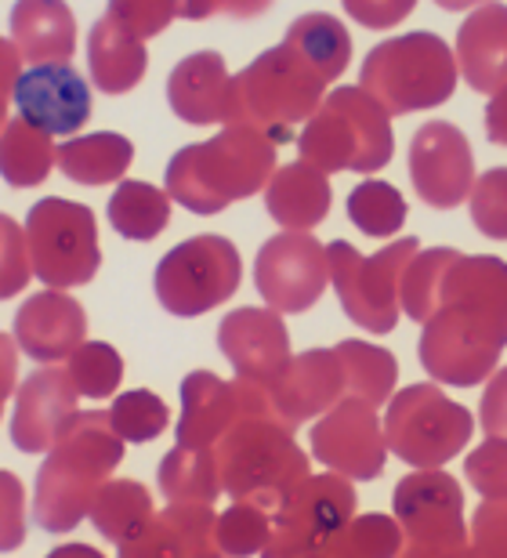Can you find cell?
Instances as JSON below:
<instances>
[{"label": "cell", "instance_id": "obj_44", "mask_svg": "<svg viewBox=\"0 0 507 558\" xmlns=\"http://www.w3.org/2000/svg\"><path fill=\"white\" fill-rule=\"evenodd\" d=\"M29 251L26 232H22L8 215H0V301L15 298L29 283Z\"/></svg>", "mask_w": 507, "mask_h": 558}, {"label": "cell", "instance_id": "obj_4", "mask_svg": "<svg viewBox=\"0 0 507 558\" xmlns=\"http://www.w3.org/2000/svg\"><path fill=\"white\" fill-rule=\"evenodd\" d=\"M214 461L221 494L265 511H273L309 475V453L294 442V428L276 414L236 417L214 442Z\"/></svg>", "mask_w": 507, "mask_h": 558}, {"label": "cell", "instance_id": "obj_3", "mask_svg": "<svg viewBox=\"0 0 507 558\" xmlns=\"http://www.w3.org/2000/svg\"><path fill=\"white\" fill-rule=\"evenodd\" d=\"M279 145L246 124H225L210 142L185 145L167 163V196L193 215H221L236 199L262 193Z\"/></svg>", "mask_w": 507, "mask_h": 558}, {"label": "cell", "instance_id": "obj_19", "mask_svg": "<svg viewBox=\"0 0 507 558\" xmlns=\"http://www.w3.org/2000/svg\"><path fill=\"white\" fill-rule=\"evenodd\" d=\"M218 349L236 374L268 388L290 360V333L276 308H236L221 319Z\"/></svg>", "mask_w": 507, "mask_h": 558}, {"label": "cell", "instance_id": "obj_14", "mask_svg": "<svg viewBox=\"0 0 507 558\" xmlns=\"http://www.w3.org/2000/svg\"><path fill=\"white\" fill-rule=\"evenodd\" d=\"M254 283L276 312H309L330 283L326 247L301 229L279 232L257 251Z\"/></svg>", "mask_w": 507, "mask_h": 558}, {"label": "cell", "instance_id": "obj_9", "mask_svg": "<svg viewBox=\"0 0 507 558\" xmlns=\"http://www.w3.org/2000/svg\"><path fill=\"white\" fill-rule=\"evenodd\" d=\"M26 251L29 272L55 290L92 283L101 247H98V221L92 207L73 204L62 196H44L26 215Z\"/></svg>", "mask_w": 507, "mask_h": 558}, {"label": "cell", "instance_id": "obj_51", "mask_svg": "<svg viewBox=\"0 0 507 558\" xmlns=\"http://www.w3.org/2000/svg\"><path fill=\"white\" fill-rule=\"evenodd\" d=\"M504 385H507V377L500 371L497 377H493V385L486 392V410H482V417H486L490 435H504Z\"/></svg>", "mask_w": 507, "mask_h": 558}, {"label": "cell", "instance_id": "obj_39", "mask_svg": "<svg viewBox=\"0 0 507 558\" xmlns=\"http://www.w3.org/2000/svg\"><path fill=\"white\" fill-rule=\"evenodd\" d=\"M65 360H70L65 371H70L76 392L87 399H109L123 381L120 352L106 341H81Z\"/></svg>", "mask_w": 507, "mask_h": 558}, {"label": "cell", "instance_id": "obj_40", "mask_svg": "<svg viewBox=\"0 0 507 558\" xmlns=\"http://www.w3.org/2000/svg\"><path fill=\"white\" fill-rule=\"evenodd\" d=\"M106 414H109L112 432H117L123 442H153L156 435H164L171 410H167L160 396L145 392V388H134V392H123L112 399V407Z\"/></svg>", "mask_w": 507, "mask_h": 558}, {"label": "cell", "instance_id": "obj_22", "mask_svg": "<svg viewBox=\"0 0 507 558\" xmlns=\"http://www.w3.org/2000/svg\"><path fill=\"white\" fill-rule=\"evenodd\" d=\"M123 558H214L218 515L210 505H171L149 519L142 537L120 548Z\"/></svg>", "mask_w": 507, "mask_h": 558}, {"label": "cell", "instance_id": "obj_52", "mask_svg": "<svg viewBox=\"0 0 507 558\" xmlns=\"http://www.w3.org/2000/svg\"><path fill=\"white\" fill-rule=\"evenodd\" d=\"M22 73V54L11 40L0 37V95H11V87H15Z\"/></svg>", "mask_w": 507, "mask_h": 558}, {"label": "cell", "instance_id": "obj_28", "mask_svg": "<svg viewBox=\"0 0 507 558\" xmlns=\"http://www.w3.org/2000/svg\"><path fill=\"white\" fill-rule=\"evenodd\" d=\"M145 65H149V51L138 37H131L109 15L95 22L92 37H87V70L101 95H123L138 87Z\"/></svg>", "mask_w": 507, "mask_h": 558}, {"label": "cell", "instance_id": "obj_30", "mask_svg": "<svg viewBox=\"0 0 507 558\" xmlns=\"http://www.w3.org/2000/svg\"><path fill=\"white\" fill-rule=\"evenodd\" d=\"M87 519H92L101 537L120 551L123 544L142 537V530L149 526L153 497H149V489L142 483H134V478H106L92 500Z\"/></svg>", "mask_w": 507, "mask_h": 558}, {"label": "cell", "instance_id": "obj_54", "mask_svg": "<svg viewBox=\"0 0 507 558\" xmlns=\"http://www.w3.org/2000/svg\"><path fill=\"white\" fill-rule=\"evenodd\" d=\"M4 120H8V95H0V128H4Z\"/></svg>", "mask_w": 507, "mask_h": 558}, {"label": "cell", "instance_id": "obj_34", "mask_svg": "<svg viewBox=\"0 0 507 558\" xmlns=\"http://www.w3.org/2000/svg\"><path fill=\"white\" fill-rule=\"evenodd\" d=\"M167 221H171V196L149 182L120 178V189L109 196V226L123 240H156L167 229Z\"/></svg>", "mask_w": 507, "mask_h": 558}, {"label": "cell", "instance_id": "obj_46", "mask_svg": "<svg viewBox=\"0 0 507 558\" xmlns=\"http://www.w3.org/2000/svg\"><path fill=\"white\" fill-rule=\"evenodd\" d=\"M504 464H507V442L504 435H490L486 446H479L475 453L468 457V475L471 486L479 489L482 497H500L507 494V478H504Z\"/></svg>", "mask_w": 507, "mask_h": 558}, {"label": "cell", "instance_id": "obj_48", "mask_svg": "<svg viewBox=\"0 0 507 558\" xmlns=\"http://www.w3.org/2000/svg\"><path fill=\"white\" fill-rule=\"evenodd\" d=\"M345 11L366 29H391L417 8V0H341Z\"/></svg>", "mask_w": 507, "mask_h": 558}, {"label": "cell", "instance_id": "obj_21", "mask_svg": "<svg viewBox=\"0 0 507 558\" xmlns=\"http://www.w3.org/2000/svg\"><path fill=\"white\" fill-rule=\"evenodd\" d=\"M87 333V312L65 290H44L22 301L15 312V341L19 349L40 363L65 360Z\"/></svg>", "mask_w": 507, "mask_h": 558}, {"label": "cell", "instance_id": "obj_41", "mask_svg": "<svg viewBox=\"0 0 507 558\" xmlns=\"http://www.w3.org/2000/svg\"><path fill=\"white\" fill-rule=\"evenodd\" d=\"M273 537V519L257 505H236L218 515V551L221 555H257Z\"/></svg>", "mask_w": 507, "mask_h": 558}, {"label": "cell", "instance_id": "obj_45", "mask_svg": "<svg viewBox=\"0 0 507 558\" xmlns=\"http://www.w3.org/2000/svg\"><path fill=\"white\" fill-rule=\"evenodd\" d=\"M26 541V489L15 472H0V555Z\"/></svg>", "mask_w": 507, "mask_h": 558}, {"label": "cell", "instance_id": "obj_36", "mask_svg": "<svg viewBox=\"0 0 507 558\" xmlns=\"http://www.w3.org/2000/svg\"><path fill=\"white\" fill-rule=\"evenodd\" d=\"M457 254L460 251H454V247H435V251L413 254L399 279V305L406 316L424 323L438 308V290H443L446 269L454 265Z\"/></svg>", "mask_w": 507, "mask_h": 558}, {"label": "cell", "instance_id": "obj_50", "mask_svg": "<svg viewBox=\"0 0 507 558\" xmlns=\"http://www.w3.org/2000/svg\"><path fill=\"white\" fill-rule=\"evenodd\" d=\"M15 377H19L15 341H11L8 333H0V410H4V399L15 392Z\"/></svg>", "mask_w": 507, "mask_h": 558}, {"label": "cell", "instance_id": "obj_8", "mask_svg": "<svg viewBox=\"0 0 507 558\" xmlns=\"http://www.w3.org/2000/svg\"><path fill=\"white\" fill-rule=\"evenodd\" d=\"M385 446L413 468H443L471 442V410L454 403L435 385H410L388 396Z\"/></svg>", "mask_w": 507, "mask_h": 558}, {"label": "cell", "instance_id": "obj_49", "mask_svg": "<svg viewBox=\"0 0 507 558\" xmlns=\"http://www.w3.org/2000/svg\"><path fill=\"white\" fill-rule=\"evenodd\" d=\"M273 4V0H182L178 15L185 19H210V15H236V19H254Z\"/></svg>", "mask_w": 507, "mask_h": 558}, {"label": "cell", "instance_id": "obj_27", "mask_svg": "<svg viewBox=\"0 0 507 558\" xmlns=\"http://www.w3.org/2000/svg\"><path fill=\"white\" fill-rule=\"evenodd\" d=\"M268 193H265V210L276 226L283 229H301L309 232L312 226L330 215V204H334V193H330V182L319 167L312 163H287L279 171L268 174Z\"/></svg>", "mask_w": 507, "mask_h": 558}, {"label": "cell", "instance_id": "obj_26", "mask_svg": "<svg viewBox=\"0 0 507 558\" xmlns=\"http://www.w3.org/2000/svg\"><path fill=\"white\" fill-rule=\"evenodd\" d=\"M11 44L26 62H70L76 51V19L65 0H15Z\"/></svg>", "mask_w": 507, "mask_h": 558}, {"label": "cell", "instance_id": "obj_29", "mask_svg": "<svg viewBox=\"0 0 507 558\" xmlns=\"http://www.w3.org/2000/svg\"><path fill=\"white\" fill-rule=\"evenodd\" d=\"M131 160H134V145L131 138L117 135V131L76 135L55 149V163L62 167V174L87 189L120 182V178L128 174Z\"/></svg>", "mask_w": 507, "mask_h": 558}, {"label": "cell", "instance_id": "obj_53", "mask_svg": "<svg viewBox=\"0 0 507 558\" xmlns=\"http://www.w3.org/2000/svg\"><path fill=\"white\" fill-rule=\"evenodd\" d=\"M443 11H471L475 4H486V0H435Z\"/></svg>", "mask_w": 507, "mask_h": 558}, {"label": "cell", "instance_id": "obj_7", "mask_svg": "<svg viewBox=\"0 0 507 558\" xmlns=\"http://www.w3.org/2000/svg\"><path fill=\"white\" fill-rule=\"evenodd\" d=\"M359 87L388 117H406L417 109H435L457 92V59L443 37L427 29L377 44L363 59Z\"/></svg>", "mask_w": 507, "mask_h": 558}, {"label": "cell", "instance_id": "obj_32", "mask_svg": "<svg viewBox=\"0 0 507 558\" xmlns=\"http://www.w3.org/2000/svg\"><path fill=\"white\" fill-rule=\"evenodd\" d=\"M55 167V145L51 135L40 128L26 124L22 117L4 120L0 128V178L11 189L40 185Z\"/></svg>", "mask_w": 507, "mask_h": 558}, {"label": "cell", "instance_id": "obj_15", "mask_svg": "<svg viewBox=\"0 0 507 558\" xmlns=\"http://www.w3.org/2000/svg\"><path fill=\"white\" fill-rule=\"evenodd\" d=\"M323 421L312 428V457L323 461L330 472L370 483L385 472V432H381L377 407L363 403L355 396H341L330 410L319 414Z\"/></svg>", "mask_w": 507, "mask_h": 558}, {"label": "cell", "instance_id": "obj_24", "mask_svg": "<svg viewBox=\"0 0 507 558\" xmlns=\"http://www.w3.org/2000/svg\"><path fill=\"white\" fill-rule=\"evenodd\" d=\"M457 70L482 95L504 92L507 81V8L486 4L471 11L457 33Z\"/></svg>", "mask_w": 507, "mask_h": 558}, {"label": "cell", "instance_id": "obj_42", "mask_svg": "<svg viewBox=\"0 0 507 558\" xmlns=\"http://www.w3.org/2000/svg\"><path fill=\"white\" fill-rule=\"evenodd\" d=\"M471 221L486 232L490 240H504L507 236V171L504 167H493L471 185Z\"/></svg>", "mask_w": 507, "mask_h": 558}, {"label": "cell", "instance_id": "obj_35", "mask_svg": "<svg viewBox=\"0 0 507 558\" xmlns=\"http://www.w3.org/2000/svg\"><path fill=\"white\" fill-rule=\"evenodd\" d=\"M287 44L309 59L326 84L337 81L348 70V59H352V37H348L345 22L334 15H323V11H312V15H301L298 22H290L287 29Z\"/></svg>", "mask_w": 507, "mask_h": 558}, {"label": "cell", "instance_id": "obj_47", "mask_svg": "<svg viewBox=\"0 0 507 558\" xmlns=\"http://www.w3.org/2000/svg\"><path fill=\"white\" fill-rule=\"evenodd\" d=\"M504 526H507V511L500 497H486V505L475 515V537L468 544V555H500L504 558Z\"/></svg>", "mask_w": 507, "mask_h": 558}, {"label": "cell", "instance_id": "obj_18", "mask_svg": "<svg viewBox=\"0 0 507 558\" xmlns=\"http://www.w3.org/2000/svg\"><path fill=\"white\" fill-rule=\"evenodd\" d=\"M73 377L65 366H40L15 388V410H11V442L22 453H44L59 439L65 424L76 414Z\"/></svg>", "mask_w": 507, "mask_h": 558}, {"label": "cell", "instance_id": "obj_23", "mask_svg": "<svg viewBox=\"0 0 507 558\" xmlns=\"http://www.w3.org/2000/svg\"><path fill=\"white\" fill-rule=\"evenodd\" d=\"M232 73L218 51H196L182 59L167 76V102L174 117L193 128H210L229 120Z\"/></svg>", "mask_w": 507, "mask_h": 558}, {"label": "cell", "instance_id": "obj_2", "mask_svg": "<svg viewBox=\"0 0 507 558\" xmlns=\"http://www.w3.org/2000/svg\"><path fill=\"white\" fill-rule=\"evenodd\" d=\"M123 461V439L112 432L106 410L73 414L62 435L48 446L37 472L33 519L44 533H73L92 511L98 486Z\"/></svg>", "mask_w": 507, "mask_h": 558}, {"label": "cell", "instance_id": "obj_10", "mask_svg": "<svg viewBox=\"0 0 507 558\" xmlns=\"http://www.w3.org/2000/svg\"><path fill=\"white\" fill-rule=\"evenodd\" d=\"M421 251V240L406 236L388 243L377 254H359L352 243L334 240L326 247V265H330V283L341 298L345 316L370 333H388L399 323V279L413 254Z\"/></svg>", "mask_w": 507, "mask_h": 558}, {"label": "cell", "instance_id": "obj_17", "mask_svg": "<svg viewBox=\"0 0 507 558\" xmlns=\"http://www.w3.org/2000/svg\"><path fill=\"white\" fill-rule=\"evenodd\" d=\"M11 95L19 117L48 135H76L87 128L95 109L92 87L70 62H37L33 70L19 73Z\"/></svg>", "mask_w": 507, "mask_h": 558}, {"label": "cell", "instance_id": "obj_5", "mask_svg": "<svg viewBox=\"0 0 507 558\" xmlns=\"http://www.w3.org/2000/svg\"><path fill=\"white\" fill-rule=\"evenodd\" d=\"M326 81L319 70L304 59L294 44H279L232 76L229 120L225 124H246L262 131L276 145L294 138V128L315 113L323 102Z\"/></svg>", "mask_w": 507, "mask_h": 558}, {"label": "cell", "instance_id": "obj_43", "mask_svg": "<svg viewBox=\"0 0 507 558\" xmlns=\"http://www.w3.org/2000/svg\"><path fill=\"white\" fill-rule=\"evenodd\" d=\"M182 11V0H109L106 15L120 22L131 37L149 40L156 33H164Z\"/></svg>", "mask_w": 507, "mask_h": 558}, {"label": "cell", "instance_id": "obj_1", "mask_svg": "<svg viewBox=\"0 0 507 558\" xmlns=\"http://www.w3.org/2000/svg\"><path fill=\"white\" fill-rule=\"evenodd\" d=\"M507 265L490 254H457L446 269L438 308L424 319L421 366L435 381L471 388L486 381L504 352L507 327Z\"/></svg>", "mask_w": 507, "mask_h": 558}, {"label": "cell", "instance_id": "obj_31", "mask_svg": "<svg viewBox=\"0 0 507 558\" xmlns=\"http://www.w3.org/2000/svg\"><path fill=\"white\" fill-rule=\"evenodd\" d=\"M160 494L171 505H214L221 497V475L214 446H178L160 461Z\"/></svg>", "mask_w": 507, "mask_h": 558}, {"label": "cell", "instance_id": "obj_13", "mask_svg": "<svg viewBox=\"0 0 507 558\" xmlns=\"http://www.w3.org/2000/svg\"><path fill=\"white\" fill-rule=\"evenodd\" d=\"M355 489L345 475H304L301 483L273 508V537L265 544L268 558L323 555L326 541L355 515Z\"/></svg>", "mask_w": 507, "mask_h": 558}, {"label": "cell", "instance_id": "obj_20", "mask_svg": "<svg viewBox=\"0 0 507 558\" xmlns=\"http://www.w3.org/2000/svg\"><path fill=\"white\" fill-rule=\"evenodd\" d=\"M341 396H345V374L334 349L330 352L312 349L301 352L298 360H287L283 371L276 374V381L268 385V399H273L276 417L290 424V428H298L309 417H319Z\"/></svg>", "mask_w": 507, "mask_h": 558}, {"label": "cell", "instance_id": "obj_6", "mask_svg": "<svg viewBox=\"0 0 507 558\" xmlns=\"http://www.w3.org/2000/svg\"><path fill=\"white\" fill-rule=\"evenodd\" d=\"M298 153L304 163L319 167L323 174H374L388 167L391 153H396L391 117L363 87H337L334 95H326V102L315 106V113L298 135Z\"/></svg>", "mask_w": 507, "mask_h": 558}, {"label": "cell", "instance_id": "obj_37", "mask_svg": "<svg viewBox=\"0 0 507 558\" xmlns=\"http://www.w3.org/2000/svg\"><path fill=\"white\" fill-rule=\"evenodd\" d=\"M402 548L399 522L391 515H352L326 541L323 555L330 558H391Z\"/></svg>", "mask_w": 507, "mask_h": 558}, {"label": "cell", "instance_id": "obj_12", "mask_svg": "<svg viewBox=\"0 0 507 558\" xmlns=\"http://www.w3.org/2000/svg\"><path fill=\"white\" fill-rule=\"evenodd\" d=\"M396 519L406 537L410 558H457L468 555V526H464V494L454 475L438 468H421L406 475L396 486Z\"/></svg>", "mask_w": 507, "mask_h": 558}, {"label": "cell", "instance_id": "obj_38", "mask_svg": "<svg viewBox=\"0 0 507 558\" xmlns=\"http://www.w3.org/2000/svg\"><path fill=\"white\" fill-rule=\"evenodd\" d=\"M348 218H352V226L359 232H366V236H377V240L396 236L406 221V199L396 185L370 178V182L355 185L352 196H348Z\"/></svg>", "mask_w": 507, "mask_h": 558}, {"label": "cell", "instance_id": "obj_16", "mask_svg": "<svg viewBox=\"0 0 507 558\" xmlns=\"http://www.w3.org/2000/svg\"><path fill=\"white\" fill-rule=\"evenodd\" d=\"M410 178L417 196L435 210H454L475 185V153L460 128L432 120L410 142Z\"/></svg>", "mask_w": 507, "mask_h": 558}, {"label": "cell", "instance_id": "obj_33", "mask_svg": "<svg viewBox=\"0 0 507 558\" xmlns=\"http://www.w3.org/2000/svg\"><path fill=\"white\" fill-rule=\"evenodd\" d=\"M334 355H337V363H341L348 396L363 399L370 407H381L396 392L399 363L388 349H377V344H366V341H341V344H334Z\"/></svg>", "mask_w": 507, "mask_h": 558}, {"label": "cell", "instance_id": "obj_25", "mask_svg": "<svg viewBox=\"0 0 507 558\" xmlns=\"http://www.w3.org/2000/svg\"><path fill=\"white\" fill-rule=\"evenodd\" d=\"M178 392H182L178 446H214L225 435V428L243 414L236 381H221L210 371H193Z\"/></svg>", "mask_w": 507, "mask_h": 558}, {"label": "cell", "instance_id": "obj_11", "mask_svg": "<svg viewBox=\"0 0 507 558\" xmlns=\"http://www.w3.org/2000/svg\"><path fill=\"white\" fill-rule=\"evenodd\" d=\"M243 258L225 236H193L156 265L153 287L171 316H203L240 290Z\"/></svg>", "mask_w": 507, "mask_h": 558}]
</instances>
